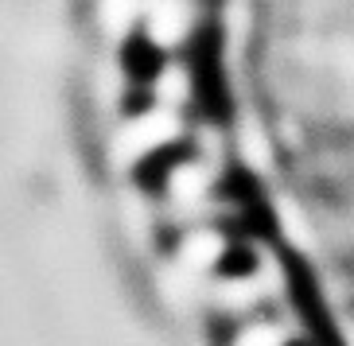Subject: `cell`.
Here are the masks:
<instances>
[{
  "mask_svg": "<svg viewBox=\"0 0 354 346\" xmlns=\"http://www.w3.org/2000/svg\"><path fill=\"white\" fill-rule=\"evenodd\" d=\"M234 346H288V331L272 319H250L234 335Z\"/></svg>",
  "mask_w": 354,
  "mask_h": 346,
  "instance_id": "obj_3",
  "label": "cell"
},
{
  "mask_svg": "<svg viewBox=\"0 0 354 346\" xmlns=\"http://www.w3.org/2000/svg\"><path fill=\"white\" fill-rule=\"evenodd\" d=\"M152 94H160V105H164V109H179V105L195 94V74L176 66V63H167L164 70H160L156 86H152Z\"/></svg>",
  "mask_w": 354,
  "mask_h": 346,
  "instance_id": "obj_2",
  "label": "cell"
},
{
  "mask_svg": "<svg viewBox=\"0 0 354 346\" xmlns=\"http://www.w3.org/2000/svg\"><path fill=\"white\" fill-rule=\"evenodd\" d=\"M198 23H203L198 0H148L145 12H140V32L164 51H176V47L191 43Z\"/></svg>",
  "mask_w": 354,
  "mask_h": 346,
  "instance_id": "obj_1",
  "label": "cell"
}]
</instances>
